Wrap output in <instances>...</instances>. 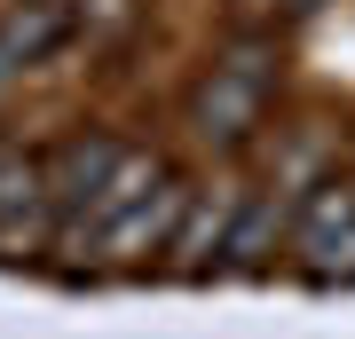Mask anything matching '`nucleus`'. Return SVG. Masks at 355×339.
I'll return each mask as SVG.
<instances>
[{"label":"nucleus","mask_w":355,"mask_h":339,"mask_svg":"<svg viewBox=\"0 0 355 339\" xmlns=\"http://www.w3.org/2000/svg\"><path fill=\"white\" fill-rule=\"evenodd\" d=\"M127 158V142H111V134H71V142H55L48 150V198H55V237L87 214V198L103 182H111V166Z\"/></svg>","instance_id":"5"},{"label":"nucleus","mask_w":355,"mask_h":339,"mask_svg":"<svg viewBox=\"0 0 355 339\" xmlns=\"http://www.w3.org/2000/svg\"><path fill=\"white\" fill-rule=\"evenodd\" d=\"M229 214H237V198H190V214H182L174 245H166V268H182V277H205V268H221Z\"/></svg>","instance_id":"8"},{"label":"nucleus","mask_w":355,"mask_h":339,"mask_svg":"<svg viewBox=\"0 0 355 339\" xmlns=\"http://www.w3.org/2000/svg\"><path fill=\"white\" fill-rule=\"evenodd\" d=\"M284 8H292V16H316V8H324V0H284Z\"/></svg>","instance_id":"9"},{"label":"nucleus","mask_w":355,"mask_h":339,"mask_svg":"<svg viewBox=\"0 0 355 339\" xmlns=\"http://www.w3.org/2000/svg\"><path fill=\"white\" fill-rule=\"evenodd\" d=\"M268 103H277V48L268 40H237L214 55V71L190 87V134L205 150H245L261 134Z\"/></svg>","instance_id":"2"},{"label":"nucleus","mask_w":355,"mask_h":339,"mask_svg":"<svg viewBox=\"0 0 355 339\" xmlns=\"http://www.w3.org/2000/svg\"><path fill=\"white\" fill-rule=\"evenodd\" d=\"M198 189L174 174V166H158L150 150H127L111 166V182L87 198V214L64 229V245H87L103 268H135V261H158L166 245H174L182 214H190Z\"/></svg>","instance_id":"1"},{"label":"nucleus","mask_w":355,"mask_h":339,"mask_svg":"<svg viewBox=\"0 0 355 339\" xmlns=\"http://www.w3.org/2000/svg\"><path fill=\"white\" fill-rule=\"evenodd\" d=\"M55 229V198H48V158L32 150H0V261L24 252Z\"/></svg>","instance_id":"4"},{"label":"nucleus","mask_w":355,"mask_h":339,"mask_svg":"<svg viewBox=\"0 0 355 339\" xmlns=\"http://www.w3.org/2000/svg\"><path fill=\"white\" fill-rule=\"evenodd\" d=\"M64 40H71V8L64 0H8L0 8V87H16L40 63H55Z\"/></svg>","instance_id":"6"},{"label":"nucleus","mask_w":355,"mask_h":339,"mask_svg":"<svg viewBox=\"0 0 355 339\" xmlns=\"http://www.w3.org/2000/svg\"><path fill=\"white\" fill-rule=\"evenodd\" d=\"M284 252L308 284H355V182H324L292 205Z\"/></svg>","instance_id":"3"},{"label":"nucleus","mask_w":355,"mask_h":339,"mask_svg":"<svg viewBox=\"0 0 355 339\" xmlns=\"http://www.w3.org/2000/svg\"><path fill=\"white\" fill-rule=\"evenodd\" d=\"M284 229H292V214L268 189H245L237 198V214H229V237H221V268L229 277H253V268H268V252L284 245Z\"/></svg>","instance_id":"7"}]
</instances>
